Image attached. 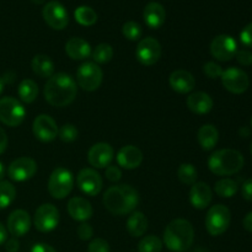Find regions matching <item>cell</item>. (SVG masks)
Wrapping results in <instances>:
<instances>
[{"label":"cell","instance_id":"cell-40","mask_svg":"<svg viewBox=\"0 0 252 252\" xmlns=\"http://www.w3.org/2000/svg\"><path fill=\"white\" fill-rule=\"evenodd\" d=\"M76 234H78V236L80 240H83V241L90 240L94 235L93 226L88 223H81L80 225L78 226V229H76Z\"/></svg>","mask_w":252,"mask_h":252},{"label":"cell","instance_id":"cell-35","mask_svg":"<svg viewBox=\"0 0 252 252\" xmlns=\"http://www.w3.org/2000/svg\"><path fill=\"white\" fill-rule=\"evenodd\" d=\"M162 241L155 235H147L138 244V252H161Z\"/></svg>","mask_w":252,"mask_h":252},{"label":"cell","instance_id":"cell-21","mask_svg":"<svg viewBox=\"0 0 252 252\" xmlns=\"http://www.w3.org/2000/svg\"><path fill=\"white\" fill-rule=\"evenodd\" d=\"M66 209H68V214L74 220L81 221V223L89 220L93 217L94 212L90 202L83 197H73L69 199Z\"/></svg>","mask_w":252,"mask_h":252},{"label":"cell","instance_id":"cell-44","mask_svg":"<svg viewBox=\"0 0 252 252\" xmlns=\"http://www.w3.org/2000/svg\"><path fill=\"white\" fill-rule=\"evenodd\" d=\"M241 193H243V197L246 201L252 202V177L249 179L248 181L244 182L243 189H241Z\"/></svg>","mask_w":252,"mask_h":252},{"label":"cell","instance_id":"cell-23","mask_svg":"<svg viewBox=\"0 0 252 252\" xmlns=\"http://www.w3.org/2000/svg\"><path fill=\"white\" fill-rule=\"evenodd\" d=\"M187 107L196 115H207L213 108V100L203 91H196L187 97Z\"/></svg>","mask_w":252,"mask_h":252},{"label":"cell","instance_id":"cell-20","mask_svg":"<svg viewBox=\"0 0 252 252\" xmlns=\"http://www.w3.org/2000/svg\"><path fill=\"white\" fill-rule=\"evenodd\" d=\"M169 84L174 91L179 94H189L196 86L194 76L185 69H177L170 74Z\"/></svg>","mask_w":252,"mask_h":252},{"label":"cell","instance_id":"cell-15","mask_svg":"<svg viewBox=\"0 0 252 252\" xmlns=\"http://www.w3.org/2000/svg\"><path fill=\"white\" fill-rule=\"evenodd\" d=\"M76 185L83 193L94 197L100 193L103 182L102 177L96 170L86 167L79 171L76 176Z\"/></svg>","mask_w":252,"mask_h":252},{"label":"cell","instance_id":"cell-5","mask_svg":"<svg viewBox=\"0 0 252 252\" xmlns=\"http://www.w3.org/2000/svg\"><path fill=\"white\" fill-rule=\"evenodd\" d=\"M48 192L53 198L63 199L69 196L74 187V176L65 167H57L48 179Z\"/></svg>","mask_w":252,"mask_h":252},{"label":"cell","instance_id":"cell-7","mask_svg":"<svg viewBox=\"0 0 252 252\" xmlns=\"http://www.w3.org/2000/svg\"><path fill=\"white\" fill-rule=\"evenodd\" d=\"M26 110L24 105L11 96L0 98V122L7 127H17L24 122Z\"/></svg>","mask_w":252,"mask_h":252},{"label":"cell","instance_id":"cell-3","mask_svg":"<svg viewBox=\"0 0 252 252\" xmlns=\"http://www.w3.org/2000/svg\"><path fill=\"white\" fill-rule=\"evenodd\" d=\"M194 240V229L186 219H175L165 228V246L172 252H185L192 246Z\"/></svg>","mask_w":252,"mask_h":252},{"label":"cell","instance_id":"cell-29","mask_svg":"<svg viewBox=\"0 0 252 252\" xmlns=\"http://www.w3.org/2000/svg\"><path fill=\"white\" fill-rule=\"evenodd\" d=\"M17 94L22 102L32 103L38 95V86L31 79H25L20 83L19 88H17Z\"/></svg>","mask_w":252,"mask_h":252},{"label":"cell","instance_id":"cell-34","mask_svg":"<svg viewBox=\"0 0 252 252\" xmlns=\"http://www.w3.org/2000/svg\"><path fill=\"white\" fill-rule=\"evenodd\" d=\"M91 56L96 64H106L112 59L113 48L108 43H100L91 52Z\"/></svg>","mask_w":252,"mask_h":252},{"label":"cell","instance_id":"cell-25","mask_svg":"<svg viewBox=\"0 0 252 252\" xmlns=\"http://www.w3.org/2000/svg\"><path fill=\"white\" fill-rule=\"evenodd\" d=\"M144 21L150 29H159L166 19V11L160 2L152 1L144 9Z\"/></svg>","mask_w":252,"mask_h":252},{"label":"cell","instance_id":"cell-45","mask_svg":"<svg viewBox=\"0 0 252 252\" xmlns=\"http://www.w3.org/2000/svg\"><path fill=\"white\" fill-rule=\"evenodd\" d=\"M5 249L7 252H17L20 249L19 241L16 240V238L9 239V240L5 241Z\"/></svg>","mask_w":252,"mask_h":252},{"label":"cell","instance_id":"cell-43","mask_svg":"<svg viewBox=\"0 0 252 252\" xmlns=\"http://www.w3.org/2000/svg\"><path fill=\"white\" fill-rule=\"evenodd\" d=\"M240 41L244 46L252 47V22L241 31Z\"/></svg>","mask_w":252,"mask_h":252},{"label":"cell","instance_id":"cell-46","mask_svg":"<svg viewBox=\"0 0 252 252\" xmlns=\"http://www.w3.org/2000/svg\"><path fill=\"white\" fill-rule=\"evenodd\" d=\"M31 252H57L52 248L51 245H47V244H36V245L32 248Z\"/></svg>","mask_w":252,"mask_h":252},{"label":"cell","instance_id":"cell-38","mask_svg":"<svg viewBox=\"0 0 252 252\" xmlns=\"http://www.w3.org/2000/svg\"><path fill=\"white\" fill-rule=\"evenodd\" d=\"M203 73L209 79H218L223 74V69H221V66L219 64L214 63V62H208V63H206L203 65Z\"/></svg>","mask_w":252,"mask_h":252},{"label":"cell","instance_id":"cell-17","mask_svg":"<svg viewBox=\"0 0 252 252\" xmlns=\"http://www.w3.org/2000/svg\"><path fill=\"white\" fill-rule=\"evenodd\" d=\"M113 148L108 143H96L89 149L88 160L91 166L96 169H105L113 160Z\"/></svg>","mask_w":252,"mask_h":252},{"label":"cell","instance_id":"cell-28","mask_svg":"<svg viewBox=\"0 0 252 252\" xmlns=\"http://www.w3.org/2000/svg\"><path fill=\"white\" fill-rule=\"evenodd\" d=\"M33 73L39 78L49 79L54 74V63L46 54H37L31 62Z\"/></svg>","mask_w":252,"mask_h":252},{"label":"cell","instance_id":"cell-1","mask_svg":"<svg viewBox=\"0 0 252 252\" xmlns=\"http://www.w3.org/2000/svg\"><path fill=\"white\" fill-rule=\"evenodd\" d=\"M76 81L66 73L53 74L44 85V98L53 107H65L75 100L78 95Z\"/></svg>","mask_w":252,"mask_h":252},{"label":"cell","instance_id":"cell-52","mask_svg":"<svg viewBox=\"0 0 252 252\" xmlns=\"http://www.w3.org/2000/svg\"><path fill=\"white\" fill-rule=\"evenodd\" d=\"M32 1H33L34 4H37V5H38V4H43V2L46 1V0H32Z\"/></svg>","mask_w":252,"mask_h":252},{"label":"cell","instance_id":"cell-14","mask_svg":"<svg viewBox=\"0 0 252 252\" xmlns=\"http://www.w3.org/2000/svg\"><path fill=\"white\" fill-rule=\"evenodd\" d=\"M37 172V162L27 157L17 158L9 165L7 175L12 181L24 182L32 179Z\"/></svg>","mask_w":252,"mask_h":252},{"label":"cell","instance_id":"cell-9","mask_svg":"<svg viewBox=\"0 0 252 252\" xmlns=\"http://www.w3.org/2000/svg\"><path fill=\"white\" fill-rule=\"evenodd\" d=\"M59 211L56 206L51 203H44L39 206L34 212L33 225L41 233H49L58 226Z\"/></svg>","mask_w":252,"mask_h":252},{"label":"cell","instance_id":"cell-39","mask_svg":"<svg viewBox=\"0 0 252 252\" xmlns=\"http://www.w3.org/2000/svg\"><path fill=\"white\" fill-rule=\"evenodd\" d=\"M88 252H110V245L103 239L96 238L89 244Z\"/></svg>","mask_w":252,"mask_h":252},{"label":"cell","instance_id":"cell-53","mask_svg":"<svg viewBox=\"0 0 252 252\" xmlns=\"http://www.w3.org/2000/svg\"><path fill=\"white\" fill-rule=\"evenodd\" d=\"M251 154H252V142H251Z\"/></svg>","mask_w":252,"mask_h":252},{"label":"cell","instance_id":"cell-36","mask_svg":"<svg viewBox=\"0 0 252 252\" xmlns=\"http://www.w3.org/2000/svg\"><path fill=\"white\" fill-rule=\"evenodd\" d=\"M142 27L135 21H127L122 27V33L129 41H138L142 37Z\"/></svg>","mask_w":252,"mask_h":252},{"label":"cell","instance_id":"cell-19","mask_svg":"<svg viewBox=\"0 0 252 252\" xmlns=\"http://www.w3.org/2000/svg\"><path fill=\"white\" fill-rule=\"evenodd\" d=\"M116 158H117L118 166L126 170L137 169L143 162L142 150L134 145H126V147L121 148Z\"/></svg>","mask_w":252,"mask_h":252},{"label":"cell","instance_id":"cell-6","mask_svg":"<svg viewBox=\"0 0 252 252\" xmlns=\"http://www.w3.org/2000/svg\"><path fill=\"white\" fill-rule=\"evenodd\" d=\"M231 214L224 204L211 207L206 216V229L212 236H219L228 230L230 225Z\"/></svg>","mask_w":252,"mask_h":252},{"label":"cell","instance_id":"cell-2","mask_svg":"<svg viewBox=\"0 0 252 252\" xmlns=\"http://www.w3.org/2000/svg\"><path fill=\"white\" fill-rule=\"evenodd\" d=\"M102 201L111 214L126 216L135 211L139 204V194L130 185H117L106 189Z\"/></svg>","mask_w":252,"mask_h":252},{"label":"cell","instance_id":"cell-51","mask_svg":"<svg viewBox=\"0 0 252 252\" xmlns=\"http://www.w3.org/2000/svg\"><path fill=\"white\" fill-rule=\"evenodd\" d=\"M4 85H5L4 78H1V76H0V94H1L2 90H4Z\"/></svg>","mask_w":252,"mask_h":252},{"label":"cell","instance_id":"cell-4","mask_svg":"<svg viewBox=\"0 0 252 252\" xmlns=\"http://www.w3.org/2000/svg\"><path fill=\"white\" fill-rule=\"evenodd\" d=\"M245 160L243 154L234 149H220L214 152L208 159V167L214 175L230 176L243 169Z\"/></svg>","mask_w":252,"mask_h":252},{"label":"cell","instance_id":"cell-55","mask_svg":"<svg viewBox=\"0 0 252 252\" xmlns=\"http://www.w3.org/2000/svg\"><path fill=\"white\" fill-rule=\"evenodd\" d=\"M251 127H252V118H251Z\"/></svg>","mask_w":252,"mask_h":252},{"label":"cell","instance_id":"cell-11","mask_svg":"<svg viewBox=\"0 0 252 252\" xmlns=\"http://www.w3.org/2000/svg\"><path fill=\"white\" fill-rule=\"evenodd\" d=\"M138 62L145 66L154 65L161 57V46L154 37H145L138 43L135 49Z\"/></svg>","mask_w":252,"mask_h":252},{"label":"cell","instance_id":"cell-42","mask_svg":"<svg viewBox=\"0 0 252 252\" xmlns=\"http://www.w3.org/2000/svg\"><path fill=\"white\" fill-rule=\"evenodd\" d=\"M236 61L241 64V65L249 66L252 64V53L248 49H241V51H238L235 54Z\"/></svg>","mask_w":252,"mask_h":252},{"label":"cell","instance_id":"cell-30","mask_svg":"<svg viewBox=\"0 0 252 252\" xmlns=\"http://www.w3.org/2000/svg\"><path fill=\"white\" fill-rule=\"evenodd\" d=\"M16 198V189L9 181H0V211L7 208Z\"/></svg>","mask_w":252,"mask_h":252},{"label":"cell","instance_id":"cell-41","mask_svg":"<svg viewBox=\"0 0 252 252\" xmlns=\"http://www.w3.org/2000/svg\"><path fill=\"white\" fill-rule=\"evenodd\" d=\"M122 177V171L116 165H108L106 167V179L111 182H118Z\"/></svg>","mask_w":252,"mask_h":252},{"label":"cell","instance_id":"cell-27","mask_svg":"<svg viewBox=\"0 0 252 252\" xmlns=\"http://www.w3.org/2000/svg\"><path fill=\"white\" fill-rule=\"evenodd\" d=\"M127 231L133 238H140L148 230V219L142 212L134 211L127 220Z\"/></svg>","mask_w":252,"mask_h":252},{"label":"cell","instance_id":"cell-26","mask_svg":"<svg viewBox=\"0 0 252 252\" xmlns=\"http://www.w3.org/2000/svg\"><path fill=\"white\" fill-rule=\"evenodd\" d=\"M198 143L203 150H212L219 140V132L213 125H204L199 128L197 133Z\"/></svg>","mask_w":252,"mask_h":252},{"label":"cell","instance_id":"cell-22","mask_svg":"<svg viewBox=\"0 0 252 252\" xmlns=\"http://www.w3.org/2000/svg\"><path fill=\"white\" fill-rule=\"evenodd\" d=\"M213 193L212 189L206 182H196L192 185L191 191H189V202L192 207L197 209H204L211 204Z\"/></svg>","mask_w":252,"mask_h":252},{"label":"cell","instance_id":"cell-48","mask_svg":"<svg viewBox=\"0 0 252 252\" xmlns=\"http://www.w3.org/2000/svg\"><path fill=\"white\" fill-rule=\"evenodd\" d=\"M243 225H244V228L246 229V230L252 233V212H250V213H249L248 216L244 218Z\"/></svg>","mask_w":252,"mask_h":252},{"label":"cell","instance_id":"cell-16","mask_svg":"<svg viewBox=\"0 0 252 252\" xmlns=\"http://www.w3.org/2000/svg\"><path fill=\"white\" fill-rule=\"evenodd\" d=\"M58 126L56 121L48 115H39L34 118L32 130L34 137L43 143L52 142L58 137Z\"/></svg>","mask_w":252,"mask_h":252},{"label":"cell","instance_id":"cell-10","mask_svg":"<svg viewBox=\"0 0 252 252\" xmlns=\"http://www.w3.org/2000/svg\"><path fill=\"white\" fill-rule=\"evenodd\" d=\"M221 84L231 94H243L250 86L249 75L241 69L230 66L221 74Z\"/></svg>","mask_w":252,"mask_h":252},{"label":"cell","instance_id":"cell-12","mask_svg":"<svg viewBox=\"0 0 252 252\" xmlns=\"http://www.w3.org/2000/svg\"><path fill=\"white\" fill-rule=\"evenodd\" d=\"M42 15H43V19L47 25L53 30H63L69 24L68 11L61 2L56 1V0L44 5Z\"/></svg>","mask_w":252,"mask_h":252},{"label":"cell","instance_id":"cell-47","mask_svg":"<svg viewBox=\"0 0 252 252\" xmlns=\"http://www.w3.org/2000/svg\"><path fill=\"white\" fill-rule=\"evenodd\" d=\"M7 143H9V140H7L6 133H5V130L0 127V154H2V153L6 150Z\"/></svg>","mask_w":252,"mask_h":252},{"label":"cell","instance_id":"cell-50","mask_svg":"<svg viewBox=\"0 0 252 252\" xmlns=\"http://www.w3.org/2000/svg\"><path fill=\"white\" fill-rule=\"evenodd\" d=\"M4 176H5V167L4 165H2V162H0V181H2Z\"/></svg>","mask_w":252,"mask_h":252},{"label":"cell","instance_id":"cell-32","mask_svg":"<svg viewBox=\"0 0 252 252\" xmlns=\"http://www.w3.org/2000/svg\"><path fill=\"white\" fill-rule=\"evenodd\" d=\"M177 177H179V180L184 185L192 186V185L196 184L198 172H197V169L194 167V165L185 162V164L180 165L179 170H177Z\"/></svg>","mask_w":252,"mask_h":252},{"label":"cell","instance_id":"cell-13","mask_svg":"<svg viewBox=\"0 0 252 252\" xmlns=\"http://www.w3.org/2000/svg\"><path fill=\"white\" fill-rule=\"evenodd\" d=\"M236 52V41L228 34H219L211 43V54L219 62L231 61L235 57Z\"/></svg>","mask_w":252,"mask_h":252},{"label":"cell","instance_id":"cell-49","mask_svg":"<svg viewBox=\"0 0 252 252\" xmlns=\"http://www.w3.org/2000/svg\"><path fill=\"white\" fill-rule=\"evenodd\" d=\"M6 240H7V230L6 228L2 225L1 221H0V246H1L2 244H5V241Z\"/></svg>","mask_w":252,"mask_h":252},{"label":"cell","instance_id":"cell-8","mask_svg":"<svg viewBox=\"0 0 252 252\" xmlns=\"http://www.w3.org/2000/svg\"><path fill=\"white\" fill-rule=\"evenodd\" d=\"M103 73L98 64L94 62H85L76 70V84L84 91H96L102 84Z\"/></svg>","mask_w":252,"mask_h":252},{"label":"cell","instance_id":"cell-31","mask_svg":"<svg viewBox=\"0 0 252 252\" xmlns=\"http://www.w3.org/2000/svg\"><path fill=\"white\" fill-rule=\"evenodd\" d=\"M238 184L236 181L231 179H221L214 186V191L219 197L223 198H230V197L235 196L238 192Z\"/></svg>","mask_w":252,"mask_h":252},{"label":"cell","instance_id":"cell-24","mask_svg":"<svg viewBox=\"0 0 252 252\" xmlns=\"http://www.w3.org/2000/svg\"><path fill=\"white\" fill-rule=\"evenodd\" d=\"M65 52L69 58L74 61H84L91 56V47L85 39L80 37H71L65 43Z\"/></svg>","mask_w":252,"mask_h":252},{"label":"cell","instance_id":"cell-18","mask_svg":"<svg viewBox=\"0 0 252 252\" xmlns=\"http://www.w3.org/2000/svg\"><path fill=\"white\" fill-rule=\"evenodd\" d=\"M31 228V217L24 209H16L7 218V231L14 238L26 235Z\"/></svg>","mask_w":252,"mask_h":252},{"label":"cell","instance_id":"cell-37","mask_svg":"<svg viewBox=\"0 0 252 252\" xmlns=\"http://www.w3.org/2000/svg\"><path fill=\"white\" fill-rule=\"evenodd\" d=\"M78 128L74 125H70V123H66V125L62 126L58 129V137L64 143H73L74 140L78 139Z\"/></svg>","mask_w":252,"mask_h":252},{"label":"cell","instance_id":"cell-33","mask_svg":"<svg viewBox=\"0 0 252 252\" xmlns=\"http://www.w3.org/2000/svg\"><path fill=\"white\" fill-rule=\"evenodd\" d=\"M74 17L83 26H93L97 21V14L90 6H79L74 12Z\"/></svg>","mask_w":252,"mask_h":252},{"label":"cell","instance_id":"cell-54","mask_svg":"<svg viewBox=\"0 0 252 252\" xmlns=\"http://www.w3.org/2000/svg\"><path fill=\"white\" fill-rule=\"evenodd\" d=\"M196 252H203V251H202V250H197Z\"/></svg>","mask_w":252,"mask_h":252}]
</instances>
